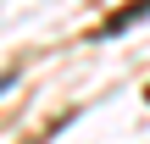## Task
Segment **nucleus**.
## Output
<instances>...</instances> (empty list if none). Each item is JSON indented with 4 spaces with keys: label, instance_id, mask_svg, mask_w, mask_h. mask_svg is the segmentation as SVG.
<instances>
[{
    "label": "nucleus",
    "instance_id": "obj_1",
    "mask_svg": "<svg viewBox=\"0 0 150 144\" xmlns=\"http://www.w3.org/2000/svg\"><path fill=\"white\" fill-rule=\"evenodd\" d=\"M139 17H150V0H134V6H122V11L106 22V33H122V28H134Z\"/></svg>",
    "mask_w": 150,
    "mask_h": 144
}]
</instances>
